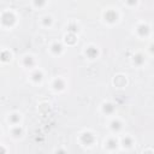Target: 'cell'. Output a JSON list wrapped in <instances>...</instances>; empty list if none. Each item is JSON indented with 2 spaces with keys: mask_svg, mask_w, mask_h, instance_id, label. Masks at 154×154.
<instances>
[{
  "mask_svg": "<svg viewBox=\"0 0 154 154\" xmlns=\"http://www.w3.org/2000/svg\"><path fill=\"white\" fill-rule=\"evenodd\" d=\"M0 20H1L2 25H5V26H12L14 24V22H16V16L12 12H8L7 11V12H4L2 13Z\"/></svg>",
  "mask_w": 154,
  "mask_h": 154,
  "instance_id": "1",
  "label": "cell"
},
{
  "mask_svg": "<svg viewBox=\"0 0 154 154\" xmlns=\"http://www.w3.org/2000/svg\"><path fill=\"white\" fill-rule=\"evenodd\" d=\"M81 140H82V142H83L85 146H90L91 143H94L95 137H94V135L90 134V132H84V134H82Z\"/></svg>",
  "mask_w": 154,
  "mask_h": 154,
  "instance_id": "2",
  "label": "cell"
},
{
  "mask_svg": "<svg viewBox=\"0 0 154 154\" xmlns=\"http://www.w3.org/2000/svg\"><path fill=\"white\" fill-rule=\"evenodd\" d=\"M118 19V14L116 11H112V10H108L107 12H105V20L108 22V23H114L117 22Z\"/></svg>",
  "mask_w": 154,
  "mask_h": 154,
  "instance_id": "3",
  "label": "cell"
},
{
  "mask_svg": "<svg viewBox=\"0 0 154 154\" xmlns=\"http://www.w3.org/2000/svg\"><path fill=\"white\" fill-rule=\"evenodd\" d=\"M136 31H137V34H138L141 37L147 36V35L149 34V26H148L147 24H140V25L137 26Z\"/></svg>",
  "mask_w": 154,
  "mask_h": 154,
  "instance_id": "4",
  "label": "cell"
},
{
  "mask_svg": "<svg viewBox=\"0 0 154 154\" xmlns=\"http://www.w3.org/2000/svg\"><path fill=\"white\" fill-rule=\"evenodd\" d=\"M53 88L55 89V90H63L64 88H65V82H64V79H61V78H55L54 79V82H53Z\"/></svg>",
  "mask_w": 154,
  "mask_h": 154,
  "instance_id": "5",
  "label": "cell"
},
{
  "mask_svg": "<svg viewBox=\"0 0 154 154\" xmlns=\"http://www.w3.org/2000/svg\"><path fill=\"white\" fill-rule=\"evenodd\" d=\"M51 51L53 54H60L63 52V46L58 42H54L52 46H51Z\"/></svg>",
  "mask_w": 154,
  "mask_h": 154,
  "instance_id": "6",
  "label": "cell"
},
{
  "mask_svg": "<svg viewBox=\"0 0 154 154\" xmlns=\"http://www.w3.org/2000/svg\"><path fill=\"white\" fill-rule=\"evenodd\" d=\"M85 54L90 58V59H94V58H96V55H97V49L95 48V47H88L87 49H85Z\"/></svg>",
  "mask_w": 154,
  "mask_h": 154,
  "instance_id": "7",
  "label": "cell"
},
{
  "mask_svg": "<svg viewBox=\"0 0 154 154\" xmlns=\"http://www.w3.org/2000/svg\"><path fill=\"white\" fill-rule=\"evenodd\" d=\"M23 65H24L25 67H31V66H34V65H35V60H34V58L30 57V55L24 57V59H23Z\"/></svg>",
  "mask_w": 154,
  "mask_h": 154,
  "instance_id": "8",
  "label": "cell"
},
{
  "mask_svg": "<svg viewBox=\"0 0 154 154\" xmlns=\"http://www.w3.org/2000/svg\"><path fill=\"white\" fill-rule=\"evenodd\" d=\"M31 79L35 82V83H38L42 81V72L40 70H35L32 73H31Z\"/></svg>",
  "mask_w": 154,
  "mask_h": 154,
  "instance_id": "9",
  "label": "cell"
},
{
  "mask_svg": "<svg viewBox=\"0 0 154 154\" xmlns=\"http://www.w3.org/2000/svg\"><path fill=\"white\" fill-rule=\"evenodd\" d=\"M113 111H114V106H113L112 103L106 102V103L102 105V112H103V113H106V114H111V113H113Z\"/></svg>",
  "mask_w": 154,
  "mask_h": 154,
  "instance_id": "10",
  "label": "cell"
},
{
  "mask_svg": "<svg viewBox=\"0 0 154 154\" xmlns=\"http://www.w3.org/2000/svg\"><path fill=\"white\" fill-rule=\"evenodd\" d=\"M19 120H20V114H18V113H12L8 117V122L11 124H13V125H17L19 123Z\"/></svg>",
  "mask_w": 154,
  "mask_h": 154,
  "instance_id": "11",
  "label": "cell"
},
{
  "mask_svg": "<svg viewBox=\"0 0 154 154\" xmlns=\"http://www.w3.org/2000/svg\"><path fill=\"white\" fill-rule=\"evenodd\" d=\"M118 146V142L116 138H108V141L106 142V148L107 149H116Z\"/></svg>",
  "mask_w": 154,
  "mask_h": 154,
  "instance_id": "12",
  "label": "cell"
},
{
  "mask_svg": "<svg viewBox=\"0 0 154 154\" xmlns=\"http://www.w3.org/2000/svg\"><path fill=\"white\" fill-rule=\"evenodd\" d=\"M144 63V57L142 54H136L134 57V64L137 65V66H141L142 64Z\"/></svg>",
  "mask_w": 154,
  "mask_h": 154,
  "instance_id": "13",
  "label": "cell"
},
{
  "mask_svg": "<svg viewBox=\"0 0 154 154\" xmlns=\"http://www.w3.org/2000/svg\"><path fill=\"white\" fill-rule=\"evenodd\" d=\"M111 129L113 130V131H119L120 129H122V123L119 122V120H113L112 123H111Z\"/></svg>",
  "mask_w": 154,
  "mask_h": 154,
  "instance_id": "14",
  "label": "cell"
},
{
  "mask_svg": "<svg viewBox=\"0 0 154 154\" xmlns=\"http://www.w3.org/2000/svg\"><path fill=\"white\" fill-rule=\"evenodd\" d=\"M52 22H53V19H52L51 16H45L42 18V25L43 26H51L52 25Z\"/></svg>",
  "mask_w": 154,
  "mask_h": 154,
  "instance_id": "15",
  "label": "cell"
},
{
  "mask_svg": "<svg viewBox=\"0 0 154 154\" xmlns=\"http://www.w3.org/2000/svg\"><path fill=\"white\" fill-rule=\"evenodd\" d=\"M22 132H23L22 129H20L19 126H17V125H16V126L12 129V131H11V134H12L13 137H20V136H22Z\"/></svg>",
  "mask_w": 154,
  "mask_h": 154,
  "instance_id": "16",
  "label": "cell"
},
{
  "mask_svg": "<svg viewBox=\"0 0 154 154\" xmlns=\"http://www.w3.org/2000/svg\"><path fill=\"white\" fill-rule=\"evenodd\" d=\"M123 147H126V148H130L131 146H132V140L130 138V137H125L124 140H123Z\"/></svg>",
  "mask_w": 154,
  "mask_h": 154,
  "instance_id": "17",
  "label": "cell"
},
{
  "mask_svg": "<svg viewBox=\"0 0 154 154\" xmlns=\"http://www.w3.org/2000/svg\"><path fill=\"white\" fill-rule=\"evenodd\" d=\"M32 2H34L35 7H42V6H45L46 0H32Z\"/></svg>",
  "mask_w": 154,
  "mask_h": 154,
  "instance_id": "18",
  "label": "cell"
},
{
  "mask_svg": "<svg viewBox=\"0 0 154 154\" xmlns=\"http://www.w3.org/2000/svg\"><path fill=\"white\" fill-rule=\"evenodd\" d=\"M125 1H126V4L129 6H135L137 4V0H125Z\"/></svg>",
  "mask_w": 154,
  "mask_h": 154,
  "instance_id": "19",
  "label": "cell"
},
{
  "mask_svg": "<svg viewBox=\"0 0 154 154\" xmlns=\"http://www.w3.org/2000/svg\"><path fill=\"white\" fill-rule=\"evenodd\" d=\"M0 135H1V131H0Z\"/></svg>",
  "mask_w": 154,
  "mask_h": 154,
  "instance_id": "20",
  "label": "cell"
}]
</instances>
